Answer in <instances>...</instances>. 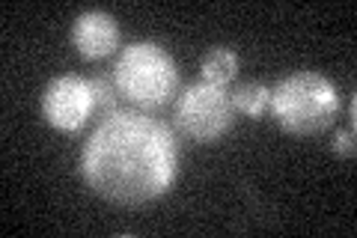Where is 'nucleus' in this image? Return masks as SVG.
<instances>
[{
	"instance_id": "f257e3e1",
	"label": "nucleus",
	"mask_w": 357,
	"mask_h": 238,
	"mask_svg": "<svg viewBox=\"0 0 357 238\" xmlns=\"http://www.w3.org/2000/svg\"><path fill=\"white\" fill-rule=\"evenodd\" d=\"M84 182L119 206L164 197L178 176V143L170 126L143 110H114L81 152Z\"/></svg>"
},
{
	"instance_id": "f03ea898",
	"label": "nucleus",
	"mask_w": 357,
	"mask_h": 238,
	"mask_svg": "<svg viewBox=\"0 0 357 238\" xmlns=\"http://www.w3.org/2000/svg\"><path fill=\"white\" fill-rule=\"evenodd\" d=\"M110 75L119 98L143 113L170 105L178 96V81H182L176 60L155 42H131L128 48H122Z\"/></svg>"
},
{
	"instance_id": "7ed1b4c3",
	"label": "nucleus",
	"mask_w": 357,
	"mask_h": 238,
	"mask_svg": "<svg viewBox=\"0 0 357 238\" xmlns=\"http://www.w3.org/2000/svg\"><path fill=\"white\" fill-rule=\"evenodd\" d=\"M274 119L292 134H319L333 126L340 113V93L319 72H292L271 89Z\"/></svg>"
},
{
	"instance_id": "9d476101",
	"label": "nucleus",
	"mask_w": 357,
	"mask_h": 238,
	"mask_svg": "<svg viewBox=\"0 0 357 238\" xmlns=\"http://www.w3.org/2000/svg\"><path fill=\"white\" fill-rule=\"evenodd\" d=\"M331 149L340 158H354V131L351 128H337L331 137Z\"/></svg>"
},
{
	"instance_id": "20e7f679",
	"label": "nucleus",
	"mask_w": 357,
	"mask_h": 238,
	"mask_svg": "<svg viewBox=\"0 0 357 238\" xmlns=\"http://www.w3.org/2000/svg\"><path fill=\"white\" fill-rule=\"evenodd\" d=\"M236 122V105L227 87L197 81L182 89L173 107V128L188 140L211 143L223 137Z\"/></svg>"
},
{
	"instance_id": "1a4fd4ad",
	"label": "nucleus",
	"mask_w": 357,
	"mask_h": 238,
	"mask_svg": "<svg viewBox=\"0 0 357 238\" xmlns=\"http://www.w3.org/2000/svg\"><path fill=\"white\" fill-rule=\"evenodd\" d=\"M89 87H93V101H96V117L98 119H105L107 113L119 110V89L114 84V75L89 77Z\"/></svg>"
},
{
	"instance_id": "0eeeda50",
	"label": "nucleus",
	"mask_w": 357,
	"mask_h": 238,
	"mask_svg": "<svg viewBox=\"0 0 357 238\" xmlns=\"http://www.w3.org/2000/svg\"><path fill=\"white\" fill-rule=\"evenodd\" d=\"M238 54L227 48V45H215V48H208L203 54V60H199V72H203V81L208 84H218V87H227L236 81L238 75Z\"/></svg>"
},
{
	"instance_id": "423d86ee",
	"label": "nucleus",
	"mask_w": 357,
	"mask_h": 238,
	"mask_svg": "<svg viewBox=\"0 0 357 238\" xmlns=\"http://www.w3.org/2000/svg\"><path fill=\"white\" fill-rule=\"evenodd\" d=\"M72 42L86 60H105L119 48V24L105 9H89L81 13L72 24Z\"/></svg>"
},
{
	"instance_id": "39448f33",
	"label": "nucleus",
	"mask_w": 357,
	"mask_h": 238,
	"mask_svg": "<svg viewBox=\"0 0 357 238\" xmlns=\"http://www.w3.org/2000/svg\"><path fill=\"white\" fill-rule=\"evenodd\" d=\"M42 117L60 131L84 128L86 119L96 117V101L89 81L77 75H60L42 93Z\"/></svg>"
},
{
	"instance_id": "6e6552de",
	"label": "nucleus",
	"mask_w": 357,
	"mask_h": 238,
	"mask_svg": "<svg viewBox=\"0 0 357 238\" xmlns=\"http://www.w3.org/2000/svg\"><path fill=\"white\" fill-rule=\"evenodd\" d=\"M232 105H236V110L248 113V117H262V113L271 107V87L262 81L238 84L232 89Z\"/></svg>"
},
{
	"instance_id": "9b49d317",
	"label": "nucleus",
	"mask_w": 357,
	"mask_h": 238,
	"mask_svg": "<svg viewBox=\"0 0 357 238\" xmlns=\"http://www.w3.org/2000/svg\"><path fill=\"white\" fill-rule=\"evenodd\" d=\"M354 113H357V98L351 96V98H349V119H354Z\"/></svg>"
}]
</instances>
